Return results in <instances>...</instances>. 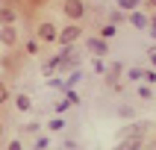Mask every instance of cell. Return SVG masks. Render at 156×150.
Wrapping results in <instances>:
<instances>
[{
    "label": "cell",
    "instance_id": "obj_1",
    "mask_svg": "<svg viewBox=\"0 0 156 150\" xmlns=\"http://www.w3.org/2000/svg\"><path fill=\"white\" fill-rule=\"evenodd\" d=\"M62 12H65L71 21H80V18L86 15V6H83V0H65V3H62Z\"/></svg>",
    "mask_w": 156,
    "mask_h": 150
},
{
    "label": "cell",
    "instance_id": "obj_2",
    "mask_svg": "<svg viewBox=\"0 0 156 150\" xmlns=\"http://www.w3.org/2000/svg\"><path fill=\"white\" fill-rule=\"evenodd\" d=\"M0 41L6 44V47H15V41H18V33H15V26H12V24L0 26Z\"/></svg>",
    "mask_w": 156,
    "mask_h": 150
},
{
    "label": "cell",
    "instance_id": "obj_3",
    "mask_svg": "<svg viewBox=\"0 0 156 150\" xmlns=\"http://www.w3.org/2000/svg\"><path fill=\"white\" fill-rule=\"evenodd\" d=\"M56 38H59V44H74V41L80 38V26H65Z\"/></svg>",
    "mask_w": 156,
    "mask_h": 150
},
{
    "label": "cell",
    "instance_id": "obj_4",
    "mask_svg": "<svg viewBox=\"0 0 156 150\" xmlns=\"http://www.w3.org/2000/svg\"><path fill=\"white\" fill-rule=\"evenodd\" d=\"M115 150H141V135H133V138H121L115 144Z\"/></svg>",
    "mask_w": 156,
    "mask_h": 150
},
{
    "label": "cell",
    "instance_id": "obj_5",
    "mask_svg": "<svg viewBox=\"0 0 156 150\" xmlns=\"http://www.w3.org/2000/svg\"><path fill=\"white\" fill-rule=\"evenodd\" d=\"M133 135H141L144 138V124H130V127H124L118 132V138H133Z\"/></svg>",
    "mask_w": 156,
    "mask_h": 150
},
{
    "label": "cell",
    "instance_id": "obj_6",
    "mask_svg": "<svg viewBox=\"0 0 156 150\" xmlns=\"http://www.w3.org/2000/svg\"><path fill=\"white\" fill-rule=\"evenodd\" d=\"M38 38H41V41H53V38H56V26H53L50 21H44V24L38 26Z\"/></svg>",
    "mask_w": 156,
    "mask_h": 150
},
{
    "label": "cell",
    "instance_id": "obj_7",
    "mask_svg": "<svg viewBox=\"0 0 156 150\" xmlns=\"http://www.w3.org/2000/svg\"><path fill=\"white\" fill-rule=\"evenodd\" d=\"M88 47H91V53H94V56H106V50H109L103 38H91V41H88Z\"/></svg>",
    "mask_w": 156,
    "mask_h": 150
},
{
    "label": "cell",
    "instance_id": "obj_8",
    "mask_svg": "<svg viewBox=\"0 0 156 150\" xmlns=\"http://www.w3.org/2000/svg\"><path fill=\"white\" fill-rule=\"evenodd\" d=\"M0 24L6 26V24H15V12L9 6H0Z\"/></svg>",
    "mask_w": 156,
    "mask_h": 150
},
{
    "label": "cell",
    "instance_id": "obj_9",
    "mask_svg": "<svg viewBox=\"0 0 156 150\" xmlns=\"http://www.w3.org/2000/svg\"><path fill=\"white\" fill-rule=\"evenodd\" d=\"M130 24L136 26V30H144V26H147V18L141 15V12H133V15H130Z\"/></svg>",
    "mask_w": 156,
    "mask_h": 150
},
{
    "label": "cell",
    "instance_id": "obj_10",
    "mask_svg": "<svg viewBox=\"0 0 156 150\" xmlns=\"http://www.w3.org/2000/svg\"><path fill=\"white\" fill-rule=\"evenodd\" d=\"M65 100H68L71 106H77V103H80V94L74 91V88H65Z\"/></svg>",
    "mask_w": 156,
    "mask_h": 150
},
{
    "label": "cell",
    "instance_id": "obj_11",
    "mask_svg": "<svg viewBox=\"0 0 156 150\" xmlns=\"http://www.w3.org/2000/svg\"><path fill=\"white\" fill-rule=\"evenodd\" d=\"M15 103H18V109H21V112H27V109H30V97H27V94H18Z\"/></svg>",
    "mask_w": 156,
    "mask_h": 150
},
{
    "label": "cell",
    "instance_id": "obj_12",
    "mask_svg": "<svg viewBox=\"0 0 156 150\" xmlns=\"http://www.w3.org/2000/svg\"><path fill=\"white\" fill-rule=\"evenodd\" d=\"M115 33H118V26H112V24H106L103 30H100V35H103V38H112Z\"/></svg>",
    "mask_w": 156,
    "mask_h": 150
},
{
    "label": "cell",
    "instance_id": "obj_13",
    "mask_svg": "<svg viewBox=\"0 0 156 150\" xmlns=\"http://www.w3.org/2000/svg\"><path fill=\"white\" fill-rule=\"evenodd\" d=\"M127 74H130V79H141L144 77V68H127Z\"/></svg>",
    "mask_w": 156,
    "mask_h": 150
},
{
    "label": "cell",
    "instance_id": "obj_14",
    "mask_svg": "<svg viewBox=\"0 0 156 150\" xmlns=\"http://www.w3.org/2000/svg\"><path fill=\"white\" fill-rule=\"evenodd\" d=\"M139 94H141V100H150L153 91H150V85H139Z\"/></svg>",
    "mask_w": 156,
    "mask_h": 150
},
{
    "label": "cell",
    "instance_id": "obj_15",
    "mask_svg": "<svg viewBox=\"0 0 156 150\" xmlns=\"http://www.w3.org/2000/svg\"><path fill=\"white\" fill-rule=\"evenodd\" d=\"M47 127H50V130H62V127H65V118H53Z\"/></svg>",
    "mask_w": 156,
    "mask_h": 150
},
{
    "label": "cell",
    "instance_id": "obj_16",
    "mask_svg": "<svg viewBox=\"0 0 156 150\" xmlns=\"http://www.w3.org/2000/svg\"><path fill=\"white\" fill-rule=\"evenodd\" d=\"M47 144H50V138H44V135H41V138H35V150H44Z\"/></svg>",
    "mask_w": 156,
    "mask_h": 150
},
{
    "label": "cell",
    "instance_id": "obj_17",
    "mask_svg": "<svg viewBox=\"0 0 156 150\" xmlns=\"http://www.w3.org/2000/svg\"><path fill=\"white\" fill-rule=\"evenodd\" d=\"M118 6H121V9H136V6H139V0H124V3H118Z\"/></svg>",
    "mask_w": 156,
    "mask_h": 150
},
{
    "label": "cell",
    "instance_id": "obj_18",
    "mask_svg": "<svg viewBox=\"0 0 156 150\" xmlns=\"http://www.w3.org/2000/svg\"><path fill=\"white\" fill-rule=\"evenodd\" d=\"M94 74H106V68H103V62H100V56L94 59Z\"/></svg>",
    "mask_w": 156,
    "mask_h": 150
},
{
    "label": "cell",
    "instance_id": "obj_19",
    "mask_svg": "<svg viewBox=\"0 0 156 150\" xmlns=\"http://www.w3.org/2000/svg\"><path fill=\"white\" fill-rule=\"evenodd\" d=\"M6 150H24V144H21V138H15V141H9V147Z\"/></svg>",
    "mask_w": 156,
    "mask_h": 150
},
{
    "label": "cell",
    "instance_id": "obj_20",
    "mask_svg": "<svg viewBox=\"0 0 156 150\" xmlns=\"http://www.w3.org/2000/svg\"><path fill=\"white\" fill-rule=\"evenodd\" d=\"M6 97H9V88L0 82V103H6Z\"/></svg>",
    "mask_w": 156,
    "mask_h": 150
},
{
    "label": "cell",
    "instance_id": "obj_21",
    "mask_svg": "<svg viewBox=\"0 0 156 150\" xmlns=\"http://www.w3.org/2000/svg\"><path fill=\"white\" fill-rule=\"evenodd\" d=\"M27 53H38V41H27Z\"/></svg>",
    "mask_w": 156,
    "mask_h": 150
},
{
    "label": "cell",
    "instance_id": "obj_22",
    "mask_svg": "<svg viewBox=\"0 0 156 150\" xmlns=\"http://www.w3.org/2000/svg\"><path fill=\"white\" fill-rule=\"evenodd\" d=\"M68 106H71L68 100H59V103H56V112H65V109H68Z\"/></svg>",
    "mask_w": 156,
    "mask_h": 150
},
{
    "label": "cell",
    "instance_id": "obj_23",
    "mask_svg": "<svg viewBox=\"0 0 156 150\" xmlns=\"http://www.w3.org/2000/svg\"><path fill=\"white\" fill-rule=\"evenodd\" d=\"M144 79H147V82H153V79H156V71H144Z\"/></svg>",
    "mask_w": 156,
    "mask_h": 150
},
{
    "label": "cell",
    "instance_id": "obj_24",
    "mask_svg": "<svg viewBox=\"0 0 156 150\" xmlns=\"http://www.w3.org/2000/svg\"><path fill=\"white\" fill-rule=\"evenodd\" d=\"M153 68H156V53H153Z\"/></svg>",
    "mask_w": 156,
    "mask_h": 150
},
{
    "label": "cell",
    "instance_id": "obj_25",
    "mask_svg": "<svg viewBox=\"0 0 156 150\" xmlns=\"http://www.w3.org/2000/svg\"><path fill=\"white\" fill-rule=\"evenodd\" d=\"M0 132H3V124H0Z\"/></svg>",
    "mask_w": 156,
    "mask_h": 150
},
{
    "label": "cell",
    "instance_id": "obj_26",
    "mask_svg": "<svg viewBox=\"0 0 156 150\" xmlns=\"http://www.w3.org/2000/svg\"><path fill=\"white\" fill-rule=\"evenodd\" d=\"M150 3H153V6H156V0H150Z\"/></svg>",
    "mask_w": 156,
    "mask_h": 150
},
{
    "label": "cell",
    "instance_id": "obj_27",
    "mask_svg": "<svg viewBox=\"0 0 156 150\" xmlns=\"http://www.w3.org/2000/svg\"><path fill=\"white\" fill-rule=\"evenodd\" d=\"M118 3H124V0H118Z\"/></svg>",
    "mask_w": 156,
    "mask_h": 150
}]
</instances>
